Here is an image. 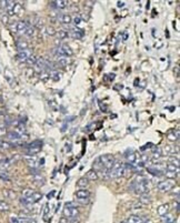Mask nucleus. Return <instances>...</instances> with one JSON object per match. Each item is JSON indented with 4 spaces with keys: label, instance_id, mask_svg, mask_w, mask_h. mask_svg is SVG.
Masks as SVG:
<instances>
[{
    "label": "nucleus",
    "instance_id": "obj_42",
    "mask_svg": "<svg viewBox=\"0 0 180 223\" xmlns=\"http://www.w3.org/2000/svg\"><path fill=\"white\" fill-rule=\"evenodd\" d=\"M5 76H6V78H7V80L9 81V83H11V81H12V79H14V76H12V73L10 72L9 70H6L5 71Z\"/></svg>",
    "mask_w": 180,
    "mask_h": 223
},
{
    "label": "nucleus",
    "instance_id": "obj_35",
    "mask_svg": "<svg viewBox=\"0 0 180 223\" xmlns=\"http://www.w3.org/2000/svg\"><path fill=\"white\" fill-rule=\"evenodd\" d=\"M4 196L6 198H8V199H14L16 198V193L14 191H11V190H5L4 191Z\"/></svg>",
    "mask_w": 180,
    "mask_h": 223
},
{
    "label": "nucleus",
    "instance_id": "obj_6",
    "mask_svg": "<svg viewBox=\"0 0 180 223\" xmlns=\"http://www.w3.org/2000/svg\"><path fill=\"white\" fill-rule=\"evenodd\" d=\"M175 185H176L175 180H172V179H166V180L160 181V182L158 183L157 188H158V190L161 192H169L175 188Z\"/></svg>",
    "mask_w": 180,
    "mask_h": 223
},
{
    "label": "nucleus",
    "instance_id": "obj_1",
    "mask_svg": "<svg viewBox=\"0 0 180 223\" xmlns=\"http://www.w3.org/2000/svg\"><path fill=\"white\" fill-rule=\"evenodd\" d=\"M130 189L134 192H136L139 196L148 194L149 192V180L145 177H137V179L131 182Z\"/></svg>",
    "mask_w": 180,
    "mask_h": 223
},
{
    "label": "nucleus",
    "instance_id": "obj_40",
    "mask_svg": "<svg viewBox=\"0 0 180 223\" xmlns=\"http://www.w3.org/2000/svg\"><path fill=\"white\" fill-rule=\"evenodd\" d=\"M58 64L61 66H67L69 64V59L68 58H58Z\"/></svg>",
    "mask_w": 180,
    "mask_h": 223
},
{
    "label": "nucleus",
    "instance_id": "obj_9",
    "mask_svg": "<svg viewBox=\"0 0 180 223\" xmlns=\"http://www.w3.org/2000/svg\"><path fill=\"white\" fill-rule=\"evenodd\" d=\"M126 158L129 161V164H132V165H134V164H138L139 161H140V155L134 150H130V153L127 154Z\"/></svg>",
    "mask_w": 180,
    "mask_h": 223
},
{
    "label": "nucleus",
    "instance_id": "obj_19",
    "mask_svg": "<svg viewBox=\"0 0 180 223\" xmlns=\"http://www.w3.org/2000/svg\"><path fill=\"white\" fill-rule=\"evenodd\" d=\"M59 20L60 22L64 23V25H70L72 22V17L69 14H64L59 17Z\"/></svg>",
    "mask_w": 180,
    "mask_h": 223
},
{
    "label": "nucleus",
    "instance_id": "obj_12",
    "mask_svg": "<svg viewBox=\"0 0 180 223\" xmlns=\"http://www.w3.org/2000/svg\"><path fill=\"white\" fill-rule=\"evenodd\" d=\"M76 196L78 200H86V199H89L90 192L86 189H79L78 191L76 192Z\"/></svg>",
    "mask_w": 180,
    "mask_h": 223
},
{
    "label": "nucleus",
    "instance_id": "obj_20",
    "mask_svg": "<svg viewBox=\"0 0 180 223\" xmlns=\"http://www.w3.org/2000/svg\"><path fill=\"white\" fill-rule=\"evenodd\" d=\"M7 137H8V139L11 140V141H19V140H21L22 136H21V134H19L17 131H11V132H9V133L7 134Z\"/></svg>",
    "mask_w": 180,
    "mask_h": 223
},
{
    "label": "nucleus",
    "instance_id": "obj_37",
    "mask_svg": "<svg viewBox=\"0 0 180 223\" xmlns=\"http://www.w3.org/2000/svg\"><path fill=\"white\" fill-rule=\"evenodd\" d=\"M140 202H142L143 204H149L150 203V198L148 194H143V196H140Z\"/></svg>",
    "mask_w": 180,
    "mask_h": 223
},
{
    "label": "nucleus",
    "instance_id": "obj_3",
    "mask_svg": "<svg viewBox=\"0 0 180 223\" xmlns=\"http://www.w3.org/2000/svg\"><path fill=\"white\" fill-rule=\"evenodd\" d=\"M64 215L66 219H78L79 217V210L77 205L74 202H68L65 204L64 209Z\"/></svg>",
    "mask_w": 180,
    "mask_h": 223
},
{
    "label": "nucleus",
    "instance_id": "obj_23",
    "mask_svg": "<svg viewBox=\"0 0 180 223\" xmlns=\"http://www.w3.org/2000/svg\"><path fill=\"white\" fill-rule=\"evenodd\" d=\"M77 185H78L80 189H86V188L89 185V180L87 178H80L78 181H77Z\"/></svg>",
    "mask_w": 180,
    "mask_h": 223
},
{
    "label": "nucleus",
    "instance_id": "obj_4",
    "mask_svg": "<svg viewBox=\"0 0 180 223\" xmlns=\"http://www.w3.org/2000/svg\"><path fill=\"white\" fill-rule=\"evenodd\" d=\"M55 55L57 56V58H68V57H71L74 55V51L70 49V47L66 46V45H61V46L56 48Z\"/></svg>",
    "mask_w": 180,
    "mask_h": 223
},
{
    "label": "nucleus",
    "instance_id": "obj_8",
    "mask_svg": "<svg viewBox=\"0 0 180 223\" xmlns=\"http://www.w3.org/2000/svg\"><path fill=\"white\" fill-rule=\"evenodd\" d=\"M28 27H29V25L27 23V21L20 20V21H17V22H14V25H11L10 28H11V30H12L14 33H23Z\"/></svg>",
    "mask_w": 180,
    "mask_h": 223
},
{
    "label": "nucleus",
    "instance_id": "obj_25",
    "mask_svg": "<svg viewBox=\"0 0 180 223\" xmlns=\"http://www.w3.org/2000/svg\"><path fill=\"white\" fill-rule=\"evenodd\" d=\"M162 155V151L160 148H155L153 150V154H151V157H153V160H158L160 159Z\"/></svg>",
    "mask_w": 180,
    "mask_h": 223
},
{
    "label": "nucleus",
    "instance_id": "obj_43",
    "mask_svg": "<svg viewBox=\"0 0 180 223\" xmlns=\"http://www.w3.org/2000/svg\"><path fill=\"white\" fill-rule=\"evenodd\" d=\"M10 223H20V220L18 217L12 215V217H10Z\"/></svg>",
    "mask_w": 180,
    "mask_h": 223
},
{
    "label": "nucleus",
    "instance_id": "obj_17",
    "mask_svg": "<svg viewBox=\"0 0 180 223\" xmlns=\"http://www.w3.org/2000/svg\"><path fill=\"white\" fill-rule=\"evenodd\" d=\"M16 47H17V49H18L19 51H23V50H28L29 45H28V42L26 40L19 39V40H17V42H16Z\"/></svg>",
    "mask_w": 180,
    "mask_h": 223
},
{
    "label": "nucleus",
    "instance_id": "obj_5",
    "mask_svg": "<svg viewBox=\"0 0 180 223\" xmlns=\"http://www.w3.org/2000/svg\"><path fill=\"white\" fill-rule=\"evenodd\" d=\"M41 147H42V141L41 140H35L33 142L27 144L26 149H27V153L29 155H35L39 153L41 151Z\"/></svg>",
    "mask_w": 180,
    "mask_h": 223
},
{
    "label": "nucleus",
    "instance_id": "obj_16",
    "mask_svg": "<svg viewBox=\"0 0 180 223\" xmlns=\"http://www.w3.org/2000/svg\"><path fill=\"white\" fill-rule=\"evenodd\" d=\"M42 198V194L40 193V192H37V191H35L33 192V194L29 199H27V201L30 203V204H33V203H37L38 201L40 200Z\"/></svg>",
    "mask_w": 180,
    "mask_h": 223
},
{
    "label": "nucleus",
    "instance_id": "obj_34",
    "mask_svg": "<svg viewBox=\"0 0 180 223\" xmlns=\"http://www.w3.org/2000/svg\"><path fill=\"white\" fill-rule=\"evenodd\" d=\"M58 40H62V39H66L67 37L69 36V32L68 31H66V30H60V31H58Z\"/></svg>",
    "mask_w": 180,
    "mask_h": 223
},
{
    "label": "nucleus",
    "instance_id": "obj_21",
    "mask_svg": "<svg viewBox=\"0 0 180 223\" xmlns=\"http://www.w3.org/2000/svg\"><path fill=\"white\" fill-rule=\"evenodd\" d=\"M86 178H87L89 181H96V180H98L99 175H98L97 171H95L93 169V170H89V171H88Z\"/></svg>",
    "mask_w": 180,
    "mask_h": 223
},
{
    "label": "nucleus",
    "instance_id": "obj_18",
    "mask_svg": "<svg viewBox=\"0 0 180 223\" xmlns=\"http://www.w3.org/2000/svg\"><path fill=\"white\" fill-rule=\"evenodd\" d=\"M30 55H31V53H30V52H29L28 50L19 51L18 55H17V58H18L19 61H21V62H26Z\"/></svg>",
    "mask_w": 180,
    "mask_h": 223
},
{
    "label": "nucleus",
    "instance_id": "obj_38",
    "mask_svg": "<svg viewBox=\"0 0 180 223\" xmlns=\"http://www.w3.org/2000/svg\"><path fill=\"white\" fill-rule=\"evenodd\" d=\"M169 163L170 164H173V165H176V167H179V159H178V157H171V158H169Z\"/></svg>",
    "mask_w": 180,
    "mask_h": 223
},
{
    "label": "nucleus",
    "instance_id": "obj_31",
    "mask_svg": "<svg viewBox=\"0 0 180 223\" xmlns=\"http://www.w3.org/2000/svg\"><path fill=\"white\" fill-rule=\"evenodd\" d=\"M33 189H25L22 191V198H25V199H29L30 196L33 194Z\"/></svg>",
    "mask_w": 180,
    "mask_h": 223
},
{
    "label": "nucleus",
    "instance_id": "obj_15",
    "mask_svg": "<svg viewBox=\"0 0 180 223\" xmlns=\"http://www.w3.org/2000/svg\"><path fill=\"white\" fill-rule=\"evenodd\" d=\"M25 160H26V162L28 163V165L30 167V168H37V165H38V161L37 159L33 157V155H27L26 158H25Z\"/></svg>",
    "mask_w": 180,
    "mask_h": 223
},
{
    "label": "nucleus",
    "instance_id": "obj_26",
    "mask_svg": "<svg viewBox=\"0 0 180 223\" xmlns=\"http://www.w3.org/2000/svg\"><path fill=\"white\" fill-rule=\"evenodd\" d=\"M33 181L36 183H38V184H43V182H45V179H43V177H42L41 174H39V173H33Z\"/></svg>",
    "mask_w": 180,
    "mask_h": 223
},
{
    "label": "nucleus",
    "instance_id": "obj_41",
    "mask_svg": "<svg viewBox=\"0 0 180 223\" xmlns=\"http://www.w3.org/2000/svg\"><path fill=\"white\" fill-rule=\"evenodd\" d=\"M72 21H74V23L76 26L80 25V22H81V16H80V14H76L74 18H72Z\"/></svg>",
    "mask_w": 180,
    "mask_h": 223
},
{
    "label": "nucleus",
    "instance_id": "obj_10",
    "mask_svg": "<svg viewBox=\"0 0 180 223\" xmlns=\"http://www.w3.org/2000/svg\"><path fill=\"white\" fill-rule=\"evenodd\" d=\"M69 35L72 38H74V39H81L85 36V31H83L82 29H79V28H72L70 30Z\"/></svg>",
    "mask_w": 180,
    "mask_h": 223
},
{
    "label": "nucleus",
    "instance_id": "obj_39",
    "mask_svg": "<svg viewBox=\"0 0 180 223\" xmlns=\"http://www.w3.org/2000/svg\"><path fill=\"white\" fill-rule=\"evenodd\" d=\"M36 61H37V58H36V56L30 55L26 62H27L28 64H36Z\"/></svg>",
    "mask_w": 180,
    "mask_h": 223
},
{
    "label": "nucleus",
    "instance_id": "obj_30",
    "mask_svg": "<svg viewBox=\"0 0 180 223\" xmlns=\"http://www.w3.org/2000/svg\"><path fill=\"white\" fill-rule=\"evenodd\" d=\"M162 221H163V223H175V218H173L172 214L168 213L165 217H162Z\"/></svg>",
    "mask_w": 180,
    "mask_h": 223
},
{
    "label": "nucleus",
    "instance_id": "obj_45",
    "mask_svg": "<svg viewBox=\"0 0 180 223\" xmlns=\"http://www.w3.org/2000/svg\"><path fill=\"white\" fill-rule=\"evenodd\" d=\"M59 223H69V221H68V220H67L66 218H62L61 220H60Z\"/></svg>",
    "mask_w": 180,
    "mask_h": 223
},
{
    "label": "nucleus",
    "instance_id": "obj_46",
    "mask_svg": "<svg viewBox=\"0 0 180 223\" xmlns=\"http://www.w3.org/2000/svg\"><path fill=\"white\" fill-rule=\"evenodd\" d=\"M124 223H125V222H124Z\"/></svg>",
    "mask_w": 180,
    "mask_h": 223
},
{
    "label": "nucleus",
    "instance_id": "obj_7",
    "mask_svg": "<svg viewBox=\"0 0 180 223\" xmlns=\"http://www.w3.org/2000/svg\"><path fill=\"white\" fill-rule=\"evenodd\" d=\"M165 175L167 177V179H172L175 180V178L178 175L179 173V167H176L173 164L168 163L166 165V170H165Z\"/></svg>",
    "mask_w": 180,
    "mask_h": 223
},
{
    "label": "nucleus",
    "instance_id": "obj_36",
    "mask_svg": "<svg viewBox=\"0 0 180 223\" xmlns=\"http://www.w3.org/2000/svg\"><path fill=\"white\" fill-rule=\"evenodd\" d=\"M46 32H47V35H48V36H50V37H53V36L57 35V31L55 30V28L51 27V26H49V27L46 28Z\"/></svg>",
    "mask_w": 180,
    "mask_h": 223
},
{
    "label": "nucleus",
    "instance_id": "obj_29",
    "mask_svg": "<svg viewBox=\"0 0 180 223\" xmlns=\"http://www.w3.org/2000/svg\"><path fill=\"white\" fill-rule=\"evenodd\" d=\"M23 11L22 9V6L19 5V4H14V10H12V14H16V16H19V14H21Z\"/></svg>",
    "mask_w": 180,
    "mask_h": 223
},
{
    "label": "nucleus",
    "instance_id": "obj_2",
    "mask_svg": "<svg viewBox=\"0 0 180 223\" xmlns=\"http://www.w3.org/2000/svg\"><path fill=\"white\" fill-rule=\"evenodd\" d=\"M126 172L125 169V164L124 162H121L119 160H116L115 163L112 164V167L109 170V179H118V178H121Z\"/></svg>",
    "mask_w": 180,
    "mask_h": 223
},
{
    "label": "nucleus",
    "instance_id": "obj_33",
    "mask_svg": "<svg viewBox=\"0 0 180 223\" xmlns=\"http://www.w3.org/2000/svg\"><path fill=\"white\" fill-rule=\"evenodd\" d=\"M178 138H179V132L176 131V134H175V131L170 132L169 134H168V139L170 140V141H176V140H178Z\"/></svg>",
    "mask_w": 180,
    "mask_h": 223
},
{
    "label": "nucleus",
    "instance_id": "obj_11",
    "mask_svg": "<svg viewBox=\"0 0 180 223\" xmlns=\"http://www.w3.org/2000/svg\"><path fill=\"white\" fill-rule=\"evenodd\" d=\"M50 5L52 8H56V9H58V10H62L67 8L68 2H67L66 0H59V1H51Z\"/></svg>",
    "mask_w": 180,
    "mask_h": 223
},
{
    "label": "nucleus",
    "instance_id": "obj_22",
    "mask_svg": "<svg viewBox=\"0 0 180 223\" xmlns=\"http://www.w3.org/2000/svg\"><path fill=\"white\" fill-rule=\"evenodd\" d=\"M148 172L151 173L153 177H160V175H162L163 171L157 167H151V168H148Z\"/></svg>",
    "mask_w": 180,
    "mask_h": 223
},
{
    "label": "nucleus",
    "instance_id": "obj_14",
    "mask_svg": "<svg viewBox=\"0 0 180 223\" xmlns=\"http://www.w3.org/2000/svg\"><path fill=\"white\" fill-rule=\"evenodd\" d=\"M125 223H145V219L139 217V215H130L125 220Z\"/></svg>",
    "mask_w": 180,
    "mask_h": 223
},
{
    "label": "nucleus",
    "instance_id": "obj_28",
    "mask_svg": "<svg viewBox=\"0 0 180 223\" xmlns=\"http://www.w3.org/2000/svg\"><path fill=\"white\" fill-rule=\"evenodd\" d=\"M10 210V205L6 201L0 200V211L1 212H8Z\"/></svg>",
    "mask_w": 180,
    "mask_h": 223
},
{
    "label": "nucleus",
    "instance_id": "obj_27",
    "mask_svg": "<svg viewBox=\"0 0 180 223\" xmlns=\"http://www.w3.org/2000/svg\"><path fill=\"white\" fill-rule=\"evenodd\" d=\"M12 147H14L12 143L4 141V140H0V150H8V149H11Z\"/></svg>",
    "mask_w": 180,
    "mask_h": 223
},
{
    "label": "nucleus",
    "instance_id": "obj_44",
    "mask_svg": "<svg viewBox=\"0 0 180 223\" xmlns=\"http://www.w3.org/2000/svg\"><path fill=\"white\" fill-rule=\"evenodd\" d=\"M117 5H118L119 8H122V7L125 6V2H124V1H118V2H117Z\"/></svg>",
    "mask_w": 180,
    "mask_h": 223
},
{
    "label": "nucleus",
    "instance_id": "obj_13",
    "mask_svg": "<svg viewBox=\"0 0 180 223\" xmlns=\"http://www.w3.org/2000/svg\"><path fill=\"white\" fill-rule=\"evenodd\" d=\"M169 209H170V206H169L168 203H163V204L159 205V206L157 208L158 215H160V217H165L166 214L169 213Z\"/></svg>",
    "mask_w": 180,
    "mask_h": 223
},
{
    "label": "nucleus",
    "instance_id": "obj_32",
    "mask_svg": "<svg viewBox=\"0 0 180 223\" xmlns=\"http://www.w3.org/2000/svg\"><path fill=\"white\" fill-rule=\"evenodd\" d=\"M23 35L26 37H33V36H35V28L33 27H29L26 29V31L23 32Z\"/></svg>",
    "mask_w": 180,
    "mask_h": 223
},
{
    "label": "nucleus",
    "instance_id": "obj_24",
    "mask_svg": "<svg viewBox=\"0 0 180 223\" xmlns=\"http://www.w3.org/2000/svg\"><path fill=\"white\" fill-rule=\"evenodd\" d=\"M61 76L62 74L59 71H57V70H51L50 72H49V78L52 79L53 81H59L60 79H61Z\"/></svg>",
    "mask_w": 180,
    "mask_h": 223
}]
</instances>
